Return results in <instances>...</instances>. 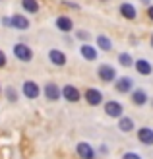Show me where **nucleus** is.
<instances>
[{
    "mask_svg": "<svg viewBox=\"0 0 153 159\" xmlns=\"http://www.w3.org/2000/svg\"><path fill=\"white\" fill-rule=\"evenodd\" d=\"M97 78L103 84H115V80L118 78L116 68L112 64H109V62H103V64L97 66Z\"/></svg>",
    "mask_w": 153,
    "mask_h": 159,
    "instance_id": "obj_1",
    "label": "nucleus"
},
{
    "mask_svg": "<svg viewBox=\"0 0 153 159\" xmlns=\"http://www.w3.org/2000/svg\"><path fill=\"white\" fill-rule=\"evenodd\" d=\"M82 99H85V103L89 107H99L105 103V93L99 89V87H87V89L82 93Z\"/></svg>",
    "mask_w": 153,
    "mask_h": 159,
    "instance_id": "obj_2",
    "label": "nucleus"
},
{
    "mask_svg": "<svg viewBox=\"0 0 153 159\" xmlns=\"http://www.w3.org/2000/svg\"><path fill=\"white\" fill-rule=\"evenodd\" d=\"M21 95L29 101H35L41 97V85H39L35 80H25L21 84Z\"/></svg>",
    "mask_w": 153,
    "mask_h": 159,
    "instance_id": "obj_3",
    "label": "nucleus"
},
{
    "mask_svg": "<svg viewBox=\"0 0 153 159\" xmlns=\"http://www.w3.org/2000/svg\"><path fill=\"white\" fill-rule=\"evenodd\" d=\"M103 109H105V115H107L109 118H116V120L124 115V105L120 101H116V99L105 101L103 103Z\"/></svg>",
    "mask_w": 153,
    "mask_h": 159,
    "instance_id": "obj_4",
    "label": "nucleus"
},
{
    "mask_svg": "<svg viewBox=\"0 0 153 159\" xmlns=\"http://www.w3.org/2000/svg\"><path fill=\"white\" fill-rule=\"evenodd\" d=\"M12 52L20 62H31L33 60V49H31L27 43H16L12 47Z\"/></svg>",
    "mask_w": 153,
    "mask_h": 159,
    "instance_id": "obj_5",
    "label": "nucleus"
},
{
    "mask_svg": "<svg viewBox=\"0 0 153 159\" xmlns=\"http://www.w3.org/2000/svg\"><path fill=\"white\" fill-rule=\"evenodd\" d=\"M41 95H45V99L47 101H51V103H54V101H60V85L56 84V82H47L43 87H41Z\"/></svg>",
    "mask_w": 153,
    "mask_h": 159,
    "instance_id": "obj_6",
    "label": "nucleus"
},
{
    "mask_svg": "<svg viewBox=\"0 0 153 159\" xmlns=\"http://www.w3.org/2000/svg\"><path fill=\"white\" fill-rule=\"evenodd\" d=\"M60 95H62V99L68 101V103H78L79 99H82V91H79L74 84L62 85V87H60Z\"/></svg>",
    "mask_w": 153,
    "mask_h": 159,
    "instance_id": "obj_7",
    "label": "nucleus"
},
{
    "mask_svg": "<svg viewBox=\"0 0 153 159\" xmlns=\"http://www.w3.org/2000/svg\"><path fill=\"white\" fill-rule=\"evenodd\" d=\"M76 153H78L79 159H97V149H95L89 142H78Z\"/></svg>",
    "mask_w": 153,
    "mask_h": 159,
    "instance_id": "obj_8",
    "label": "nucleus"
},
{
    "mask_svg": "<svg viewBox=\"0 0 153 159\" xmlns=\"http://www.w3.org/2000/svg\"><path fill=\"white\" fill-rule=\"evenodd\" d=\"M10 27L18 29V31H25L31 27V20L25 14H14V16H10Z\"/></svg>",
    "mask_w": 153,
    "mask_h": 159,
    "instance_id": "obj_9",
    "label": "nucleus"
},
{
    "mask_svg": "<svg viewBox=\"0 0 153 159\" xmlns=\"http://www.w3.org/2000/svg\"><path fill=\"white\" fill-rule=\"evenodd\" d=\"M54 25L60 33H72V31H74V20L66 14H60V16H56Z\"/></svg>",
    "mask_w": 153,
    "mask_h": 159,
    "instance_id": "obj_10",
    "label": "nucleus"
},
{
    "mask_svg": "<svg viewBox=\"0 0 153 159\" xmlns=\"http://www.w3.org/2000/svg\"><path fill=\"white\" fill-rule=\"evenodd\" d=\"M47 57H49V62H51L52 66H56V68H62V66H66V64H68V57H66V52L60 51V49H51Z\"/></svg>",
    "mask_w": 153,
    "mask_h": 159,
    "instance_id": "obj_11",
    "label": "nucleus"
},
{
    "mask_svg": "<svg viewBox=\"0 0 153 159\" xmlns=\"http://www.w3.org/2000/svg\"><path fill=\"white\" fill-rule=\"evenodd\" d=\"M79 54H82V58L87 60V62H95L99 57V51H97V47L91 45V43H82L79 45Z\"/></svg>",
    "mask_w": 153,
    "mask_h": 159,
    "instance_id": "obj_12",
    "label": "nucleus"
},
{
    "mask_svg": "<svg viewBox=\"0 0 153 159\" xmlns=\"http://www.w3.org/2000/svg\"><path fill=\"white\" fill-rule=\"evenodd\" d=\"M115 89L118 93H122V95H128L132 89H134V80L130 76H122V78H116L115 80Z\"/></svg>",
    "mask_w": 153,
    "mask_h": 159,
    "instance_id": "obj_13",
    "label": "nucleus"
},
{
    "mask_svg": "<svg viewBox=\"0 0 153 159\" xmlns=\"http://www.w3.org/2000/svg\"><path fill=\"white\" fill-rule=\"evenodd\" d=\"M130 99L136 107H143V105H147V101H149V95L146 89H142V87H134V89L130 91Z\"/></svg>",
    "mask_w": 153,
    "mask_h": 159,
    "instance_id": "obj_14",
    "label": "nucleus"
},
{
    "mask_svg": "<svg viewBox=\"0 0 153 159\" xmlns=\"http://www.w3.org/2000/svg\"><path fill=\"white\" fill-rule=\"evenodd\" d=\"M136 136H138V142L143 146H153V128L151 126H140L136 130Z\"/></svg>",
    "mask_w": 153,
    "mask_h": 159,
    "instance_id": "obj_15",
    "label": "nucleus"
},
{
    "mask_svg": "<svg viewBox=\"0 0 153 159\" xmlns=\"http://www.w3.org/2000/svg\"><path fill=\"white\" fill-rule=\"evenodd\" d=\"M118 12H120V16H122L124 20H128V21H134L136 18H138V8H136L132 2H122L118 6Z\"/></svg>",
    "mask_w": 153,
    "mask_h": 159,
    "instance_id": "obj_16",
    "label": "nucleus"
},
{
    "mask_svg": "<svg viewBox=\"0 0 153 159\" xmlns=\"http://www.w3.org/2000/svg\"><path fill=\"white\" fill-rule=\"evenodd\" d=\"M134 68L140 76H151L153 74V64L147 60V58H138L134 60Z\"/></svg>",
    "mask_w": 153,
    "mask_h": 159,
    "instance_id": "obj_17",
    "label": "nucleus"
},
{
    "mask_svg": "<svg viewBox=\"0 0 153 159\" xmlns=\"http://www.w3.org/2000/svg\"><path fill=\"white\" fill-rule=\"evenodd\" d=\"M95 47L97 51H103V52H110L112 51V39L105 33H99L97 39H95Z\"/></svg>",
    "mask_w": 153,
    "mask_h": 159,
    "instance_id": "obj_18",
    "label": "nucleus"
},
{
    "mask_svg": "<svg viewBox=\"0 0 153 159\" xmlns=\"http://www.w3.org/2000/svg\"><path fill=\"white\" fill-rule=\"evenodd\" d=\"M118 130L120 132H124V134H130V132H134L136 130V122H134V118L132 116H126V115H122L118 118Z\"/></svg>",
    "mask_w": 153,
    "mask_h": 159,
    "instance_id": "obj_19",
    "label": "nucleus"
},
{
    "mask_svg": "<svg viewBox=\"0 0 153 159\" xmlns=\"http://www.w3.org/2000/svg\"><path fill=\"white\" fill-rule=\"evenodd\" d=\"M21 8H23L25 14L33 16V14H37L41 10V4H39V0H21Z\"/></svg>",
    "mask_w": 153,
    "mask_h": 159,
    "instance_id": "obj_20",
    "label": "nucleus"
},
{
    "mask_svg": "<svg viewBox=\"0 0 153 159\" xmlns=\"http://www.w3.org/2000/svg\"><path fill=\"white\" fill-rule=\"evenodd\" d=\"M2 95L6 97L8 103H18V99H20V93H18V89H16L14 85H6L2 89Z\"/></svg>",
    "mask_w": 153,
    "mask_h": 159,
    "instance_id": "obj_21",
    "label": "nucleus"
},
{
    "mask_svg": "<svg viewBox=\"0 0 153 159\" xmlns=\"http://www.w3.org/2000/svg\"><path fill=\"white\" fill-rule=\"evenodd\" d=\"M116 60H118V64L122 66V68H130V66H134V57H132L130 52H118Z\"/></svg>",
    "mask_w": 153,
    "mask_h": 159,
    "instance_id": "obj_22",
    "label": "nucleus"
},
{
    "mask_svg": "<svg viewBox=\"0 0 153 159\" xmlns=\"http://www.w3.org/2000/svg\"><path fill=\"white\" fill-rule=\"evenodd\" d=\"M76 39H79L82 43H91V31L87 29H76Z\"/></svg>",
    "mask_w": 153,
    "mask_h": 159,
    "instance_id": "obj_23",
    "label": "nucleus"
},
{
    "mask_svg": "<svg viewBox=\"0 0 153 159\" xmlns=\"http://www.w3.org/2000/svg\"><path fill=\"white\" fill-rule=\"evenodd\" d=\"M120 159H142V155L136 153V152H124Z\"/></svg>",
    "mask_w": 153,
    "mask_h": 159,
    "instance_id": "obj_24",
    "label": "nucleus"
},
{
    "mask_svg": "<svg viewBox=\"0 0 153 159\" xmlns=\"http://www.w3.org/2000/svg\"><path fill=\"white\" fill-rule=\"evenodd\" d=\"M6 64H8V57H6V52L0 49V68H4Z\"/></svg>",
    "mask_w": 153,
    "mask_h": 159,
    "instance_id": "obj_25",
    "label": "nucleus"
},
{
    "mask_svg": "<svg viewBox=\"0 0 153 159\" xmlns=\"http://www.w3.org/2000/svg\"><path fill=\"white\" fill-rule=\"evenodd\" d=\"M62 4L68 6V8H74V10H79V4H74V2H70V0H62Z\"/></svg>",
    "mask_w": 153,
    "mask_h": 159,
    "instance_id": "obj_26",
    "label": "nucleus"
},
{
    "mask_svg": "<svg viewBox=\"0 0 153 159\" xmlns=\"http://www.w3.org/2000/svg\"><path fill=\"white\" fill-rule=\"evenodd\" d=\"M147 18L153 21V4H149V6H147Z\"/></svg>",
    "mask_w": 153,
    "mask_h": 159,
    "instance_id": "obj_27",
    "label": "nucleus"
},
{
    "mask_svg": "<svg viewBox=\"0 0 153 159\" xmlns=\"http://www.w3.org/2000/svg\"><path fill=\"white\" fill-rule=\"evenodd\" d=\"M2 23H4V25H6V27H10V16H6V18L2 20Z\"/></svg>",
    "mask_w": 153,
    "mask_h": 159,
    "instance_id": "obj_28",
    "label": "nucleus"
},
{
    "mask_svg": "<svg viewBox=\"0 0 153 159\" xmlns=\"http://www.w3.org/2000/svg\"><path fill=\"white\" fill-rule=\"evenodd\" d=\"M99 152H101V153H109V148H107V146H101Z\"/></svg>",
    "mask_w": 153,
    "mask_h": 159,
    "instance_id": "obj_29",
    "label": "nucleus"
},
{
    "mask_svg": "<svg viewBox=\"0 0 153 159\" xmlns=\"http://www.w3.org/2000/svg\"><path fill=\"white\" fill-rule=\"evenodd\" d=\"M140 2H142L143 6H149V4H151V0H140Z\"/></svg>",
    "mask_w": 153,
    "mask_h": 159,
    "instance_id": "obj_30",
    "label": "nucleus"
},
{
    "mask_svg": "<svg viewBox=\"0 0 153 159\" xmlns=\"http://www.w3.org/2000/svg\"><path fill=\"white\" fill-rule=\"evenodd\" d=\"M149 45H151V49H153V35H151V39H149Z\"/></svg>",
    "mask_w": 153,
    "mask_h": 159,
    "instance_id": "obj_31",
    "label": "nucleus"
},
{
    "mask_svg": "<svg viewBox=\"0 0 153 159\" xmlns=\"http://www.w3.org/2000/svg\"><path fill=\"white\" fill-rule=\"evenodd\" d=\"M0 95H2V85H0Z\"/></svg>",
    "mask_w": 153,
    "mask_h": 159,
    "instance_id": "obj_32",
    "label": "nucleus"
},
{
    "mask_svg": "<svg viewBox=\"0 0 153 159\" xmlns=\"http://www.w3.org/2000/svg\"><path fill=\"white\" fill-rule=\"evenodd\" d=\"M101 2H109V0H101Z\"/></svg>",
    "mask_w": 153,
    "mask_h": 159,
    "instance_id": "obj_33",
    "label": "nucleus"
}]
</instances>
